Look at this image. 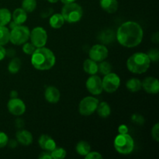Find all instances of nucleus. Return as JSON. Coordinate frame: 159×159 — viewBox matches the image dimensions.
Returning <instances> with one entry per match:
<instances>
[{
    "mask_svg": "<svg viewBox=\"0 0 159 159\" xmlns=\"http://www.w3.org/2000/svg\"><path fill=\"white\" fill-rule=\"evenodd\" d=\"M16 127H18V128H22V127L24 126V122H23V120L22 119H17L16 120Z\"/></svg>",
    "mask_w": 159,
    "mask_h": 159,
    "instance_id": "ea45409f",
    "label": "nucleus"
},
{
    "mask_svg": "<svg viewBox=\"0 0 159 159\" xmlns=\"http://www.w3.org/2000/svg\"><path fill=\"white\" fill-rule=\"evenodd\" d=\"M149 59L152 62H157L159 59V51L158 49H152L148 53Z\"/></svg>",
    "mask_w": 159,
    "mask_h": 159,
    "instance_id": "2f4dec72",
    "label": "nucleus"
},
{
    "mask_svg": "<svg viewBox=\"0 0 159 159\" xmlns=\"http://www.w3.org/2000/svg\"><path fill=\"white\" fill-rule=\"evenodd\" d=\"M86 159H102V155L98 152H92L90 151L88 154L85 156Z\"/></svg>",
    "mask_w": 159,
    "mask_h": 159,
    "instance_id": "f704fd0d",
    "label": "nucleus"
},
{
    "mask_svg": "<svg viewBox=\"0 0 159 159\" xmlns=\"http://www.w3.org/2000/svg\"><path fill=\"white\" fill-rule=\"evenodd\" d=\"M144 37L142 26L134 21H127L119 26L116 34L118 43L124 48H133L141 44Z\"/></svg>",
    "mask_w": 159,
    "mask_h": 159,
    "instance_id": "f257e3e1",
    "label": "nucleus"
},
{
    "mask_svg": "<svg viewBox=\"0 0 159 159\" xmlns=\"http://www.w3.org/2000/svg\"><path fill=\"white\" fill-rule=\"evenodd\" d=\"M9 142V137L5 132L0 131V148L6 147Z\"/></svg>",
    "mask_w": 159,
    "mask_h": 159,
    "instance_id": "72a5a7b5",
    "label": "nucleus"
},
{
    "mask_svg": "<svg viewBox=\"0 0 159 159\" xmlns=\"http://www.w3.org/2000/svg\"><path fill=\"white\" fill-rule=\"evenodd\" d=\"M158 33H155V34H153V36H152V41L155 43H158Z\"/></svg>",
    "mask_w": 159,
    "mask_h": 159,
    "instance_id": "79ce46f5",
    "label": "nucleus"
},
{
    "mask_svg": "<svg viewBox=\"0 0 159 159\" xmlns=\"http://www.w3.org/2000/svg\"><path fill=\"white\" fill-rule=\"evenodd\" d=\"M142 89L149 94H158L159 92V82L158 79L152 76L145 78L141 82Z\"/></svg>",
    "mask_w": 159,
    "mask_h": 159,
    "instance_id": "ddd939ff",
    "label": "nucleus"
},
{
    "mask_svg": "<svg viewBox=\"0 0 159 159\" xmlns=\"http://www.w3.org/2000/svg\"><path fill=\"white\" fill-rule=\"evenodd\" d=\"M16 141L18 143L23 146H29L34 141L33 134L31 132L26 130H20L16 134Z\"/></svg>",
    "mask_w": 159,
    "mask_h": 159,
    "instance_id": "dca6fc26",
    "label": "nucleus"
},
{
    "mask_svg": "<svg viewBox=\"0 0 159 159\" xmlns=\"http://www.w3.org/2000/svg\"><path fill=\"white\" fill-rule=\"evenodd\" d=\"M39 158L40 159H52L51 157V152H48V151H44V152H41L39 155Z\"/></svg>",
    "mask_w": 159,
    "mask_h": 159,
    "instance_id": "e433bc0d",
    "label": "nucleus"
},
{
    "mask_svg": "<svg viewBox=\"0 0 159 159\" xmlns=\"http://www.w3.org/2000/svg\"><path fill=\"white\" fill-rule=\"evenodd\" d=\"M56 57L51 49L45 47L37 48L31 55V64L40 71L50 70L55 65Z\"/></svg>",
    "mask_w": 159,
    "mask_h": 159,
    "instance_id": "f03ea898",
    "label": "nucleus"
},
{
    "mask_svg": "<svg viewBox=\"0 0 159 159\" xmlns=\"http://www.w3.org/2000/svg\"><path fill=\"white\" fill-rule=\"evenodd\" d=\"M37 0H23L22 1V8L26 12H32L37 8Z\"/></svg>",
    "mask_w": 159,
    "mask_h": 159,
    "instance_id": "cd10ccee",
    "label": "nucleus"
},
{
    "mask_svg": "<svg viewBox=\"0 0 159 159\" xmlns=\"http://www.w3.org/2000/svg\"><path fill=\"white\" fill-rule=\"evenodd\" d=\"M99 102V99L93 96H86L83 98L79 102V113L85 116H91L96 111Z\"/></svg>",
    "mask_w": 159,
    "mask_h": 159,
    "instance_id": "0eeeda50",
    "label": "nucleus"
},
{
    "mask_svg": "<svg viewBox=\"0 0 159 159\" xmlns=\"http://www.w3.org/2000/svg\"><path fill=\"white\" fill-rule=\"evenodd\" d=\"M10 30L6 26H0V45L4 46L9 42Z\"/></svg>",
    "mask_w": 159,
    "mask_h": 159,
    "instance_id": "bb28decb",
    "label": "nucleus"
},
{
    "mask_svg": "<svg viewBox=\"0 0 159 159\" xmlns=\"http://www.w3.org/2000/svg\"><path fill=\"white\" fill-rule=\"evenodd\" d=\"M131 120L134 123L138 124V125H142L144 123V118L143 117L142 115L140 114H134L131 116Z\"/></svg>",
    "mask_w": 159,
    "mask_h": 159,
    "instance_id": "c9c22d12",
    "label": "nucleus"
},
{
    "mask_svg": "<svg viewBox=\"0 0 159 159\" xmlns=\"http://www.w3.org/2000/svg\"><path fill=\"white\" fill-rule=\"evenodd\" d=\"M113 146L116 152L120 155H127L131 154L134 150V141L130 134H119L115 138Z\"/></svg>",
    "mask_w": 159,
    "mask_h": 159,
    "instance_id": "20e7f679",
    "label": "nucleus"
},
{
    "mask_svg": "<svg viewBox=\"0 0 159 159\" xmlns=\"http://www.w3.org/2000/svg\"><path fill=\"white\" fill-rule=\"evenodd\" d=\"M118 133L119 134H127L128 133V127L125 124H121L118 127Z\"/></svg>",
    "mask_w": 159,
    "mask_h": 159,
    "instance_id": "4c0bfd02",
    "label": "nucleus"
},
{
    "mask_svg": "<svg viewBox=\"0 0 159 159\" xmlns=\"http://www.w3.org/2000/svg\"><path fill=\"white\" fill-rule=\"evenodd\" d=\"M75 151L79 155L85 157L91 151V145L85 141H81L77 143Z\"/></svg>",
    "mask_w": 159,
    "mask_h": 159,
    "instance_id": "5701e85b",
    "label": "nucleus"
},
{
    "mask_svg": "<svg viewBox=\"0 0 159 159\" xmlns=\"http://www.w3.org/2000/svg\"><path fill=\"white\" fill-rule=\"evenodd\" d=\"M48 2H49L50 3H57L59 0H47Z\"/></svg>",
    "mask_w": 159,
    "mask_h": 159,
    "instance_id": "49530a36",
    "label": "nucleus"
},
{
    "mask_svg": "<svg viewBox=\"0 0 159 159\" xmlns=\"http://www.w3.org/2000/svg\"><path fill=\"white\" fill-rule=\"evenodd\" d=\"M85 86L89 93L93 96H98L103 92L102 79L96 74L89 77L85 82Z\"/></svg>",
    "mask_w": 159,
    "mask_h": 159,
    "instance_id": "9d476101",
    "label": "nucleus"
},
{
    "mask_svg": "<svg viewBox=\"0 0 159 159\" xmlns=\"http://www.w3.org/2000/svg\"><path fill=\"white\" fill-rule=\"evenodd\" d=\"M15 54V51L13 50H9V51H6V56H9V57H12Z\"/></svg>",
    "mask_w": 159,
    "mask_h": 159,
    "instance_id": "c03bdc74",
    "label": "nucleus"
},
{
    "mask_svg": "<svg viewBox=\"0 0 159 159\" xmlns=\"http://www.w3.org/2000/svg\"><path fill=\"white\" fill-rule=\"evenodd\" d=\"M22 61L19 57H14L8 65V71L11 74H16L21 68Z\"/></svg>",
    "mask_w": 159,
    "mask_h": 159,
    "instance_id": "393cba45",
    "label": "nucleus"
},
{
    "mask_svg": "<svg viewBox=\"0 0 159 159\" xmlns=\"http://www.w3.org/2000/svg\"><path fill=\"white\" fill-rule=\"evenodd\" d=\"M101 8L108 13H114L118 9L117 0H100Z\"/></svg>",
    "mask_w": 159,
    "mask_h": 159,
    "instance_id": "a211bd4d",
    "label": "nucleus"
},
{
    "mask_svg": "<svg viewBox=\"0 0 159 159\" xmlns=\"http://www.w3.org/2000/svg\"><path fill=\"white\" fill-rule=\"evenodd\" d=\"M96 111L100 117L107 118L111 114V107L107 102H99Z\"/></svg>",
    "mask_w": 159,
    "mask_h": 159,
    "instance_id": "4be33fe9",
    "label": "nucleus"
},
{
    "mask_svg": "<svg viewBox=\"0 0 159 159\" xmlns=\"http://www.w3.org/2000/svg\"><path fill=\"white\" fill-rule=\"evenodd\" d=\"M152 137L153 138L154 141H155L156 142L159 141V124L158 123H156L155 125L153 126L152 129Z\"/></svg>",
    "mask_w": 159,
    "mask_h": 159,
    "instance_id": "473e14b6",
    "label": "nucleus"
},
{
    "mask_svg": "<svg viewBox=\"0 0 159 159\" xmlns=\"http://www.w3.org/2000/svg\"><path fill=\"white\" fill-rule=\"evenodd\" d=\"M10 97L11 98H16L18 97V92L16 91V90H12L10 93Z\"/></svg>",
    "mask_w": 159,
    "mask_h": 159,
    "instance_id": "37998d69",
    "label": "nucleus"
},
{
    "mask_svg": "<svg viewBox=\"0 0 159 159\" xmlns=\"http://www.w3.org/2000/svg\"><path fill=\"white\" fill-rule=\"evenodd\" d=\"M8 144H9V147L12 148H14L17 147V144H18V141H16V140H11L10 141H9V142H8Z\"/></svg>",
    "mask_w": 159,
    "mask_h": 159,
    "instance_id": "a19ab883",
    "label": "nucleus"
},
{
    "mask_svg": "<svg viewBox=\"0 0 159 159\" xmlns=\"http://www.w3.org/2000/svg\"><path fill=\"white\" fill-rule=\"evenodd\" d=\"M30 30L24 25H17L10 30L9 41L14 45L20 46L27 42L30 39Z\"/></svg>",
    "mask_w": 159,
    "mask_h": 159,
    "instance_id": "423d86ee",
    "label": "nucleus"
},
{
    "mask_svg": "<svg viewBox=\"0 0 159 159\" xmlns=\"http://www.w3.org/2000/svg\"><path fill=\"white\" fill-rule=\"evenodd\" d=\"M6 56V50L2 45H0V61H2Z\"/></svg>",
    "mask_w": 159,
    "mask_h": 159,
    "instance_id": "58836bf2",
    "label": "nucleus"
},
{
    "mask_svg": "<svg viewBox=\"0 0 159 159\" xmlns=\"http://www.w3.org/2000/svg\"><path fill=\"white\" fill-rule=\"evenodd\" d=\"M76 0H61L63 4H68V3H71V2H75Z\"/></svg>",
    "mask_w": 159,
    "mask_h": 159,
    "instance_id": "a18cd8bd",
    "label": "nucleus"
},
{
    "mask_svg": "<svg viewBox=\"0 0 159 159\" xmlns=\"http://www.w3.org/2000/svg\"><path fill=\"white\" fill-rule=\"evenodd\" d=\"M115 37H116V35L113 33V30H104L99 34V40L102 42V43H112V42L114 40Z\"/></svg>",
    "mask_w": 159,
    "mask_h": 159,
    "instance_id": "a878e982",
    "label": "nucleus"
},
{
    "mask_svg": "<svg viewBox=\"0 0 159 159\" xmlns=\"http://www.w3.org/2000/svg\"><path fill=\"white\" fill-rule=\"evenodd\" d=\"M151 61L146 53L136 52L127 61V68L131 73L141 75L148 70Z\"/></svg>",
    "mask_w": 159,
    "mask_h": 159,
    "instance_id": "7ed1b4c3",
    "label": "nucleus"
},
{
    "mask_svg": "<svg viewBox=\"0 0 159 159\" xmlns=\"http://www.w3.org/2000/svg\"><path fill=\"white\" fill-rule=\"evenodd\" d=\"M102 89L107 93H113L119 89L120 85V79L116 73L110 72L104 75L102 79Z\"/></svg>",
    "mask_w": 159,
    "mask_h": 159,
    "instance_id": "6e6552de",
    "label": "nucleus"
},
{
    "mask_svg": "<svg viewBox=\"0 0 159 159\" xmlns=\"http://www.w3.org/2000/svg\"><path fill=\"white\" fill-rule=\"evenodd\" d=\"M44 98L48 102L55 104L61 99V93L57 88L54 86H48L45 89Z\"/></svg>",
    "mask_w": 159,
    "mask_h": 159,
    "instance_id": "2eb2a0df",
    "label": "nucleus"
},
{
    "mask_svg": "<svg viewBox=\"0 0 159 159\" xmlns=\"http://www.w3.org/2000/svg\"><path fill=\"white\" fill-rule=\"evenodd\" d=\"M30 39L37 48L45 47L48 42V33L41 26H36L30 31Z\"/></svg>",
    "mask_w": 159,
    "mask_h": 159,
    "instance_id": "1a4fd4ad",
    "label": "nucleus"
},
{
    "mask_svg": "<svg viewBox=\"0 0 159 159\" xmlns=\"http://www.w3.org/2000/svg\"><path fill=\"white\" fill-rule=\"evenodd\" d=\"M126 87L131 93H138L142 89V83L138 78H131L126 82Z\"/></svg>",
    "mask_w": 159,
    "mask_h": 159,
    "instance_id": "412c9836",
    "label": "nucleus"
},
{
    "mask_svg": "<svg viewBox=\"0 0 159 159\" xmlns=\"http://www.w3.org/2000/svg\"><path fill=\"white\" fill-rule=\"evenodd\" d=\"M98 71L101 73L102 75L109 74L112 71V65L108 61H106L105 60L99 62V65H98Z\"/></svg>",
    "mask_w": 159,
    "mask_h": 159,
    "instance_id": "c85d7f7f",
    "label": "nucleus"
},
{
    "mask_svg": "<svg viewBox=\"0 0 159 159\" xmlns=\"http://www.w3.org/2000/svg\"><path fill=\"white\" fill-rule=\"evenodd\" d=\"M12 20L17 25H23L27 20V12L23 8H17L12 13Z\"/></svg>",
    "mask_w": 159,
    "mask_h": 159,
    "instance_id": "f3484780",
    "label": "nucleus"
},
{
    "mask_svg": "<svg viewBox=\"0 0 159 159\" xmlns=\"http://www.w3.org/2000/svg\"><path fill=\"white\" fill-rule=\"evenodd\" d=\"M65 21L61 13H54L50 17L49 24L53 29H60L64 24Z\"/></svg>",
    "mask_w": 159,
    "mask_h": 159,
    "instance_id": "aec40b11",
    "label": "nucleus"
},
{
    "mask_svg": "<svg viewBox=\"0 0 159 159\" xmlns=\"http://www.w3.org/2000/svg\"><path fill=\"white\" fill-rule=\"evenodd\" d=\"M109 55V51L105 45L102 43H97L93 45L90 49L89 56L92 60L98 62H101L106 60Z\"/></svg>",
    "mask_w": 159,
    "mask_h": 159,
    "instance_id": "9b49d317",
    "label": "nucleus"
},
{
    "mask_svg": "<svg viewBox=\"0 0 159 159\" xmlns=\"http://www.w3.org/2000/svg\"><path fill=\"white\" fill-rule=\"evenodd\" d=\"M65 21L68 23H76L80 21L83 16V9L79 4L75 2L65 4L61 10Z\"/></svg>",
    "mask_w": 159,
    "mask_h": 159,
    "instance_id": "39448f33",
    "label": "nucleus"
},
{
    "mask_svg": "<svg viewBox=\"0 0 159 159\" xmlns=\"http://www.w3.org/2000/svg\"><path fill=\"white\" fill-rule=\"evenodd\" d=\"M8 111L13 116H22L26 111V104L22 99L16 98H11L7 103Z\"/></svg>",
    "mask_w": 159,
    "mask_h": 159,
    "instance_id": "f8f14e48",
    "label": "nucleus"
},
{
    "mask_svg": "<svg viewBox=\"0 0 159 159\" xmlns=\"http://www.w3.org/2000/svg\"><path fill=\"white\" fill-rule=\"evenodd\" d=\"M36 48H37L31 42L30 43V42L27 41L23 44V51L24 52V54H27V55H32Z\"/></svg>",
    "mask_w": 159,
    "mask_h": 159,
    "instance_id": "7c9ffc66",
    "label": "nucleus"
},
{
    "mask_svg": "<svg viewBox=\"0 0 159 159\" xmlns=\"http://www.w3.org/2000/svg\"><path fill=\"white\" fill-rule=\"evenodd\" d=\"M83 70L87 74L93 75L97 74L98 72V64L95 61L88 58L83 62Z\"/></svg>",
    "mask_w": 159,
    "mask_h": 159,
    "instance_id": "6ab92c4d",
    "label": "nucleus"
},
{
    "mask_svg": "<svg viewBox=\"0 0 159 159\" xmlns=\"http://www.w3.org/2000/svg\"><path fill=\"white\" fill-rule=\"evenodd\" d=\"M52 159H63L66 157L67 152L63 148H57L51 152Z\"/></svg>",
    "mask_w": 159,
    "mask_h": 159,
    "instance_id": "c756f323",
    "label": "nucleus"
},
{
    "mask_svg": "<svg viewBox=\"0 0 159 159\" xmlns=\"http://www.w3.org/2000/svg\"><path fill=\"white\" fill-rule=\"evenodd\" d=\"M12 20V13L6 8L0 9V26H6Z\"/></svg>",
    "mask_w": 159,
    "mask_h": 159,
    "instance_id": "b1692460",
    "label": "nucleus"
},
{
    "mask_svg": "<svg viewBox=\"0 0 159 159\" xmlns=\"http://www.w3.org/2000/svg\"><path fill=\"white\" fill-rule=\"evenodd\" d=\"M38 144L43 150L51 152L57 147L55 141L48 134H42L38 139Z\"/></svg>",
    "mask_w": 159,
    "mask_h": 159,
    "instance_id": "4468645a",
    "label": "nucleus"
}]
</instances>
